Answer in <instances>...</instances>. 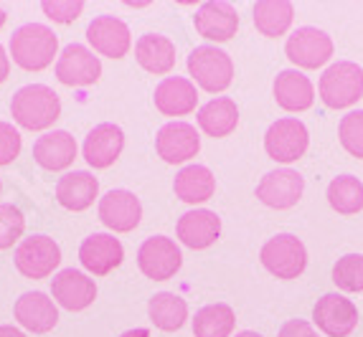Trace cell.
Listing matches in <instances>:
<instances>
[{
    "instance_id": "41",
    "label": "cell",
    "mask_w": 363,
    "mask_h": 337,
    "mask_svg": "<svg viewBox=\"0 0 363 337\" xmlns=\"http://www.w3.org/2000/svg\"><path fill=\"white\" fill-rule=\"evenodd\" d=\"M120 337H150V332H147L145 327H138V330H128V332H122Z\"/></svg>"
},
{
    "instance_id": "12",
    "label": "cell",
    "mask_w": 363,
    "mask_h": 337,
    "mask_svg": "<svg viewBox=\"0 0 363 337\" xmlns=\"http://www.w3.org/2000/svg\"><path fill=\"white\" fill-rule=\"evenodd\" d=\"M305 193V178L292 168H277L267 173L257 185V198L274 211H287L300 203Z\"/></svg>"
},
{
    "instance_id": "5",
    "label": "cell",
    "mask_w": 363,
    "mask_h": 337,
    "mask_svg": "<svg viewBox=\"0 0 363 337\" xmlns=\"http://www.w3.org/2000/svg\"><path fill=\"white\" fill-rule=\"evenodd\" d=\"M262 266L277 279H297L308 266V249L295 234H277L259 251Z\"/></svg>"
},
{
    "instance_id": "6",
    "label": "cell",
    "mask_w": 363,
    "mask_h": 337,
    "mask_svg": "<svg viewBox=\"0 0 363 337\" xmlns=\"http://www.w3.org/2000/svg\"><path fill=\"white\" fill-rule=\"evenodd\" d=\"M310 132L303 120L297 117H282L272 122L264 135V150L274 163L290 165L308 152Z\"/></svg>"
},
{
    "instance_id": "28",
    "label": "cell",
    "mask_w": 363,
    "mask_h": 337,
    "mask_svg": "<svg viewBox=\"0 0 363 337\" xmlns=\"http://www.w3.org/2000/svg\"><path fill=\"white\" fill-rule=\"evenodd\" d=\"M173 190H176V198H181L183 203H206L216 193V178H213V173L206 165H186L176 175Z\"/></svg>"
},
{
    "instance_id": "32",
    "label": "cell",
    "mask_w": 363,
    "mask_h": 337,
    "mask_svg": "<svg viewBox=\"0 0 363 337\" xmlns=\"http://www.w3.org/2000/svg\"><path fill=\"white\" fill-rule=\"evenodd\" d=\"M328 203L340 216H353L363 211V183L356 175H338L328 185Z\"/></svg>"
},
{
    "instance_id": "15",
    "label": "cell",
    "mask_w": 363,
    "mask_h": 337,
    "mask_svg": "<svg viewBox=\"0 0 363 337\" xmlns=\"http://www.w3.org/2000/svg\"><path fill=\"white\" fill-rule=\"evenodd\" d=\"M86 41L99 56H109V59H122L133 46L128 23L115 16H97L91 21L86 25Z\"/></svg>"
},
{
    "instance_id": "31",
    "label": "cell",
    "mask_w": 363,
    "mask_h": 337,
    "mask_svg": "<svg viewBox=\"0 0 363 337\" xmlns=\"http://www.w3.org/2000/svg\"><path fill=\"white\" fill-rule=\"evenodd\" d=\"M234 327H236V314L224 302L201 307L194 317L196 337H231Z\"/></svg>"
},
{
    "instance_id": "22",
    "label": "cell",
    "mask_w": 363,
    "mask_h": 337,
    "mask_svg": "<svg viewBox=\"0 0 363 337\" xmlns=\"http://www.w3.org/2000/svg\"><path fill=\"white\" fill-rule=\"evenodd\" d=\"M13 314H16L21 327L36 332V335L51 332L56 327V322H59V309H56L54 299L49 295H43V292H26L16 302Z\"/></svg>"
},
{
    "instance_id": "19",
    "label": "cell",
    "mask_w": 363,
    "mask_h": 337,
    "mask_svg": "<svg viewBox=\"0 0 363 337\" xmlns=\"http://www.w3.org/2000/svg\"><path fill=\"white\" fill-rule=\"evenodd\" d=\"M155 109L165 117H186L196 112L199 104V91L196 84L186 76H165L155 86Z\"/></svg>"
},
{
    "instance_id": "29",
    "label": "cell",
    "mask_w": 363,
    "mask_h": 337,
    "mask_svg": "<svg viewBox=\"0 0 363 337\" xmlns=\"http://www.w3.org/2000/svg\"><path fill=\"white\" fill-rule=\"evenodd\" d=\"M255 25L262 36L267 38H279L285 36L295 18V6L290 0H259L255 6Z\"/></svg>"
},
{
    "instance_id": "17",
    "label": "cell",
    "mask_w": 363,
    "mask_h": 337,
    "mask_svg": "<svg viewBox=\"0 0 363 337\" xmlns=\"http://www.w3.org/2000/svg\"><path fill=\"white\" fill-rule=\"evenodd\" d=\"M51 297L69 312H79L97 299V284H94V279L86 277L84 271L61 269L51 279Z\"/></svg>"
},
{
    "instance_id": "21",
    "label": "cell",
    "mask_w": 363,
    "mask_h": 337,
    "mask_svg": "<svg viewBox=\"0 0 363 337\" xmlns=\"http://www.w3.org/2000/svg\"><path fill=\"white\" fill-rule=\"evenodd\" d=\"M122 147H125V132H122V127L112 125V122H102V125H97L86 135L82 152H84V160L91 168L104 170L122 155Z\"/></svg>"
},
{
    "instance_id": "27",
    "label": "cell",
    "mask_w": 363,
    "mask_h": 337,
    "mask_svg": "<svg viewBox=\"0 0 363 337\" xmlns=\"http://www.w3.org/2000/svg\"><path fill=\"white\" fill-rule=\"evenodd\" d=\"M239 125V107L231 96H213L199 109V127L208 137H226Z\"/></svg>"
},
{
    "instance_id": "35",
    "label": "cell",
    "mask_w": 363,
    "mask_h": 337,
    "mask_svg": "<svg viewBox=\"0 0 363 337\" xmlns=\"http://www.w3.org/2000/svg\"><path fill=\"white\" fill-rule=\"evenodd\" d=\"M23 229L26 218L21 208H16L13 203H0V251L11 249L23 236Z\"/></svg>"
},
{
    "instance_id": "38",
    "label": "cell",
    "mask_w": 363,
    "mask_h": 337,
    "mask_svg": "<svg viewBox=\"0 0 363 337\" xmlns=\"http://www.w3.org/2000/svg\"><path fill=\"white\" fill-rule=\"evenodd\" d=\"M277 337H320L315 330L313 322L308 319H287L285 325L279 327Z\"/></svg>"
},
{
    "instance_id": "34",
    "label": "cell",
    "mask_w": 363,
    "mask_h": 337,
    "mask_svg": "<svg viewBox=\"0 0 363 337\" xmlns=\"http://www.w3.org/2000/svg\"><path fill=\"white\" fill-rule=\"evenodd\" d=\"M338 139L348 155L363 160V109H353L345 117H340Z\"/></svg>"
},
{
    "instance_id": "30",
    "label": "cell",
    "mask_w": 363,
    "mask_h": 337,
    "mask_svg": "<svg viewBox=\"0 0 363 337\" xmlns=\"http://www.w3.org/2000/svg\"><path fill=\"white\" fill-rule=\"evenodd\" d=\"M147 317L150 322L163 332H176L186 325L188 319V304L176 292H157L147 302Z\"/></svg>"
},
{
    "instance_id": "7",
    "label": "cell",
    "mask_w": 363,
    "mask_h": 337,
    "mask_svg": "<svg viewBox=\"0 0 363 337\" xmlns=\"http://www.w3.org/2000/svg\"><path fill=\"white\" fill-rule=\"evenodd\" d=\"M285 54L297 69H320L333 59V38L315 25H303L290 33Z\"/></svg>"
},
{
    "instance_id": "2",
    "label": "cell",
    "mask_w": 363,
    "mask_h": 337,
    "mask_svg": "<svg viewBox=\"0 0 363 337\" xmlns=\"http://www.w3.org/2000/svg\"><path fill=\"white\" fill-rule=\"evenodd\" d=\"M11 115L23 130H49L61 115V99L51 86L28 84L13 94Z\"/></svg>"
},
{
    "instance_id": "33",
    "label": "cell",
    "mask_w": 363,
    "mask_h": 337,
    "mask_svg": "<svg viewBox=\"0 0 363 337\" xmlns=\"http://www.w3.org/2000/svg\"><path fill=\"white\" fill-rule=\"evenodd\" d=\"M333 282L340 292H363V253H345L333 266Z\"/></svg>"
},
{
    "instance_id": "13",
    "label": "cell",
    "mask_w": 363,
    "mask_h": 337,
    "mask_svg": "<svg viewBox=\"0 0 363 337\" xmlns=\"http://www.w3.org/2000/svg\"><path fill=\"white\" fill-rule=\"evenodd\" d=\"M155 150L168 165L188 163V160L199 155V150H201L199 130H196L194 125H188V122H168V125H163L160 132H157Z\"/></svg>"
},
{
    "instance_id": "43",
    "label": "cell",
    "mask_w": 363,
    "mask_h": 337,
    "mask_svg": "<svg viewBox=\"0 0 363 337\" xmlns=\"http://www.w3.org/2000/svg\"><path fill=\"white\" fill-rule=\"evenodd\" d=\"M3 25H6V11L0 8V28H3Z\"/></svg>"
},
{
    "instance_id": "20",
    "label": "cell",
    "mask_w": 363,
    "mask_h": 337,
    "mask_svg": "<svg viewBox=\"0 0 363 337\" xmlns=\"http://www.w3.org/2000/svg\"><path fill=\"white\" fill-rule=\"evenodd\" d=\"M178 239L183 246L201 251V249L213 246L221 236V218L208 208H194L178 218Z\"/></svg>"
},
{
    "instance_id": "23",
    "label": "cell",
    "mask_w": 363,
    "mask_h": 337,
    "mask_svg": "<svg viewBox=\"0 0 363 337\" xmlns=\"http://www.w3.org/2000/svg\"><path fill=\"white\" fill-rule=\"evenodd\" d=\"M274 102L285 112H305L315 102V86L300 69H285L274 79Z\"/></svg>"
},
{
    "instance_id": "18",
    "label": "cell",
    "mask_w": 363,
    "mask_h": 337,
    "mask_svg": "<svg viewBox=\"0 0 363 337\" xmlns=\"http://www.w3.org/2000/svg\"><path fill=\"white\" fill-rule=\"evenodd\" d=\"M122 259H125V249L120 239L109 234H91L79 246V261L94 277H104L112 269H117Z\"/></svg>"
},
{
    "instance_id": "9",
    "label": "cell",
    "mask_w": 363,
    "mask_h": 337,
    "mask_svg": "<svg viewBox=\"0 0 363 337\" xmlns=\"http://www.w3.org/2000/svg\"><path fill=\"white\" fill-rule=\"evenodd\" d=\"M183 264V253L178 244L168 236H150L138 249V266L147 279L165 282L178 274Z\"/></svg>"
},
{
    "instance_id": "39",
    "label": "cell",
    "mask_w": 363,
    "mask_h": 337,
    "mask_svg": "<svg viewBox=\"0 0 363 337\" xmlns=\"http://www.w3.org/2000/svg\"><path fill=\"white\" fill-rule=\"evenodd\" d=\"M8 74H11V59H8L6 48L0 46V84L8 79Z\"/></svg>"
},
{
    "instance_id": "44",
    "label": "cell",
    "mask_w": 363,
    "mask_h": 337,
    "mask_svg": "<svg viewBox=\"0 0 363 337\" xmlns=\"http://www.w3.org/2000/svg\"><path fill=\"white\" fill-rule=\"evenodd\" d=\"M0 188H3V183H0Z\"/></svg>"
},
{
    "instance_id": "8",
    "label": "cell",
    "mask_w": 363,
    "mask_h": 337,
    "mask_svg": "<svg viewBox=\"0 0 363 337\" xmlns=\"http://www.w3.org/2000/svg\"><path fill=\"white\" fill-rule=\"evenodd\" d=\"M313 325L328 337H348L358 327V307L345 295L328 292L315 302Z\"/></svg>"
},
{
    "instance_id": "24",
    "label": "cell",
    "mask_w": 363,
    "mask_h": 337,
    "mask_svg": "<svg viewBox=\"0 0 363 337\" xmlns=\"http://www.w3.org/2000/svg\"><path fill=\"white\" fill-rule=\"evenodd\" d=\"M33 160L43 170H67L77 160V139L67 130L41 135L33 142Z\"/></svg>"
},
{
    "instance_id": "42",
    "label": "cell",
    "mask_w": 363,
    "mask_h": 337,
    "mask_svg": "<svg viewBox=\"0 0 363 337\" xmlns=\"http://www.w3.org/2000/svg\"><path fill=\"white\" fill-rule=\"evenodd\" d=\"M234 337H262L259 332H255V330H242V332H236Z\"/></svg>"
},
{
    "instance_id": "4",
    "label": "cell",
    "mask_w": 363,
    "mask_h": 337,
    "mask_svg": "<svg viewBox=\"0 0 363 337\" xmlns=\"http://www.w3.org/2000/svg\"><path fill=\"white\" fill-rule=\"evenodd\" d=\"M188 74L208 94H218L234 81V61L216 46H199L188 54Z\"/></svg>"
},
{
    "instance_id": "26",
    "label": "cell",
    "mask_w": 363,
    "mask_h": 337,
    "mask_svg": "<svg viewBox=\"0 0 363 337\" xmlns=\"http://www.w3.org/2000/svg\"><path fill=\"white\" fill-rule=\"evenodd\" d=\"M135 59L145 72L163 76L176 67V43L163 33H145L135 43Z\"/></svg>"
},
{
    "instance_id": "36",
    "label": "cell",
    "mask_w": 363,
    "mask_h": 337,
    "mask_svg": "<svg viewBox=\"0 0 363 337\" xmlns=\"http://www.w3.org/2000/svg\"><path fill=\"white\" fill-rule=\"evenodd\" d=\"M41 11L54 23H74L84 11V3L82 0H43Z\"/></svg>"
},
{
    "instance_id": "1",
    "label": "cell",
    "mask_w": 363,
    "mask_h": 337,
    "mask_svg": "<svg viewBox=\"0 0 363 337\" xmlns=\"http://www.w3.org/2000/svg\"><path fill=\"white\" fill-rule=\"evenodd\" d=\"M56 54H59V36L49 25L26 23L13 30L11 56L26 72H41V69L51 67Z\"/></svg>"
},
{
    "instance_id": "40",
    "label": "cell",
    "mask_w": 363,
    "mask_h": 337,
    "mask_svg": "<svg viewBox=\"0 0 363 337\" xmlns=\"http://www.w3.org/2000/svg\"><path fill=\"white\" fill-rule=\"evenodd\" d=\"M0 337H26L18 327H11V325H0Z\"/></svg>"
},
{
    "instance_id": "16",
    "label": "cell",
    "mask_w": 363,
    "mask_h": 337,
    "mask_svg": "<svg viewBox=\"0 0 363 337\" xmlns=\"http://www.w3.org/2000/svg\"><path fill=\"white\" fill-rule=\"evenodd\" d=\"M194 25L203 38L224 43L234 38L239 30V13L226 0H208L196 11Z\"/></svg>"
},
{
    "instance_id": "14",
    "label": "cell",
    "mask_w": 363,
    "mask_h": 337,
    "mask_svg": "<svg viewBox=\"0 0 363 337\" xmlns=\"http://www.w3.org/2000/svg\"><path fill=\"white\" fill-rule=\"evenodd\" d=\"M140 218H143V203L135 193L125 190V188L109 190L107 195L99 198V221L109 231L128 234V231L138 229Z\"/></svg>"
},
{
    "instance_id": "3",
    "label": "cell",
    "mask_w": 363,
    "mask_h": 337,
    "mask_svg": "<svg viewBox=\"0 0 363 337\" xmlns=\"http://www.w3.org/2000/svg\"><path fill=\"white\" fill-rule=\"evenodd\" d=\"M318 94L328 109L353 107L363 96V69L353 61H335L323 72Z\"/></svg>"
},
{
    "instance_id": "10",
    "label": "cell",
    "mask_w": 363,
    "mask_h": 337,
    "mask_svg": "<svg viewBox=\"0 0 363 337\" xmlns=\"http://www.w3.org/2000/svg\"><path fill=\"white\" fill-rule=\"evenodd\" d=\"M61 264V249L49 236H28L16 249V269L28 279H46Z\"/></svg>"
},
{
    "instance_id": "25",
    "label": "cell",
    "mask_w": 363,
    "mask_h": 337,
    "mask_svg": "<svg viewBox=\"0 0 363 337\" xmlns=\"http://www.w3.org/2000/svg\"><path fill=\"white\" fill-rule=\"evenodd\" d=\"M99 195V181L86 170L61 175L56 183V200L67 211H86Z\"/></svg>"
},
{
    "instance_id": "11",
    "label": "cell",
    "mask_w": 363,
    "mask_h": 337,
    "mask_svg": "<svg viewBox=\"0 0 363 337\" xmlns=\"http://www.w3.org/2000/svg\"><path fill=\"white\" fill-rule=\"evenodd\" d=\"M102 76V61L82 43H69L56 59V79L67 86H91Z\"/></svg>"
},
{
    "instance_id": "37",
    "label": "cell",
    "mask_w": 363,
    "mask_h": 337,
    "mask_svg": "<svg viewBox=\"0 0 363 337\" xmlns=\"http://www.w3.org/2000/svg\"><path fill=\"white\" fill-rule=\"evenodd\" d=\"M21 155V132L11 122H0V165H11Z\"/></svg>"
}]
</instances>
